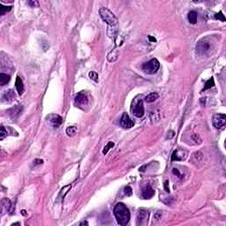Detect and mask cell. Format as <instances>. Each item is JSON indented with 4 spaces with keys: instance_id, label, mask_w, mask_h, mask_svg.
<instances>
[{
    "instance_id": "1",
    "label": "cell",
    "mask_w": 226,
    "mask_h": 226,
    "mask_svg": "<svg viewBox=\"0 0 226 226\" xmlns=\"http://www.w3.org/2000/svg\"><path fill=\"white\" fill-rule=\"evenodd\" d=\"M113 213L119 225H126L129 223L130 218H131V214L126 204L122 202H119L115 206Z\"/></svg>"
},
{
    "instance_id": "2",
    "label": "cell",
    "mask_w": 226,
    "mask_h": 226,
    "mask_svg": "<svg viewBox=\"0 0 226 226\" xmlns=\"http://www.w3.org/2000/svg\"><path fill=\"white\" fill-rule=\"evenodd\" d=\"M99 14H100L102 20L107 23L110 27H114L118 24V19L114 15V13L108 8L101 7L99 9Z\"/></svg>"
},
{
    "instance_id": "3",
    "label": "cell",
    "mask_w": 226,
    "mask_h": 226,
    "mask_svg": "<svg viewBox=\"0 0 226 226\" xmlns=\"http://www.w3.org/2000/svg\"><path fill=\"white\" fill-rule=\"evenodd\" d=\"M142 71L147 74H155L160 68V63L156 58H152L142 65Z\"/></svg>"
},
{
    "instance_id": "4",
    "label": "cell",
    "mask_w": 226,
    "mask_h": 226,
    "mask_svg": "<svg viewBox=\"0 0 226 226\" xmlns=\"http://www.w3.org/2000/svg\"><path fill=\"white\" fill-rule=\"evenodd\" d=\"M131 111H132L133 115L137 118H141L144 116L145 110H144V106L142 103V100L138 99V96L133 102V104L131 107Z\"/></svg>"
},
{
    "instance_id": "5",
    "label": "cell",
    "mask_w": 226,
    "mask_h": 226,
    "mask_svg": "<svg viewBox=\"0 0 226 226\" xmlns=\"http://www.w3.org/2000/svg\"><path fill=\"white\" fill-rule=\"evenodd\" d=\"M211 48H212L211 42L204 38L198 42L196 45V51L199 55L204 56V55L208 54L211 51Z\"/></svg>"
},
{
    "instance_id": "6",
    "label": "cell",
    "mask_w": 226,
    "mask_h": 226,
    "mask_svg": "<svg viewBox=\"0 0 226 226\" xmlns=\"http://www.w3.org/2000/svg\"><path fill=\"white\" fill-rule=\"evenodd\" d=\"M149 219V211L146 208H140L137 215V225H146Z\"/></svg>"
},
{
    "instance_id": "7",
    "label": "cell",
    "mask_w": 226,
    "mask_h": 226,
    "mask_svg": "<svg viewBox=\"0 0 226 226\" xmlns=\"http://www.w3.org/2000/svg\"><path fill=\"white\" fill-rule=\"evenodd\" d=\"M183 140H185V142L188 145H199L201 143V139L197 133H186L185 136H183Z\"/></svg>"
},
{
    "instance_id": "8",
    "label": "cell",
    "mask_w": 226,
    "mask_h": 226,
    "mask_svg": "<svg viewBox=\"0 0 226 226\" xmlns=\"http://www.w3.org/2000/svg\"><path fill=\"white\" fill-rule=\"evenodd\" d=\"M212 123L216 129H224L226 125L225 114H216L212 118Z\"/></svg>"
},
{
    "instance_id": "9",
    "label": "cell",
    "mask_w": 226,
    "mask_h": 226,
    "mask_svg": "<svg viewBox=\"0 0 226 226\" xmlns=\"http://www.w3.org/2000/svg\"><path fill=\"white\" fill-rule=\"evenodd\" d=\"M74 101H75L76 105L81 109H84L86 106L88 105V96L86 95L85 92L81 91L79 92L78 94H76L75 97H74Z\"/></svg>"
},
{
    "instance_id": "10",
    "label": "cell",
    "mask_w": 226,
    "mask_h": 226,
    "mask_svg": "<svg viewBox=\"0 0 226 226\" xmlns=\"http://www.w3.org/2000/svg\"><path fill=\"white\" fill-rule=\"evenodd\" d=\"M46 119L50 122V125L53 127H58L63 122L62 117L57 114H50L47 116Z\"/></svg>"
},
{
    "instance_id": "11",
    "label": "cell",
    "mask_w": 226,
    "mask_h": 226,
    "mask_svg": "<svg viewBox=\"0 0 226 226\" xmlns=\"http://www.w3.org/2000/svg\"><path fill=\"white\" fill-rule=\"evenodd\" d=\"M120 126L125 129H130L134 126V122L127 113H124L120 119Z\"/></svg>"
},
{
    "instance_id": "12",
    "label": "cell",
    "mask_w": 226,
    "mask_h": 226,
    "mask_svg": "<svg viewBox=\"0 0 226 226\" xmlns=\"http://www.w3.org/2000/svg\"><path fill=\"white\" fill-rule=\"evenodd\" d=\"M22 110H23V108H22L21 105H16V106H14V107L9 109V110H7V113H8V115L10 116L11 119H16L21 114Z\"/></svg>"
},
{
    "instance_id": "13",
    "label": "cell",
    "mask_w": 226,
    "mask_h": 226,
    "mask_svg": "<svg viewBox=\"0 0 226 226\" xmlns=\"http://www.w3.org/2000/svg\"><path fill=\"white\" fill-rule=\"evenodd\" d=\"M187 157V152L183 149H176L172 155V161H185Z\"/></svg>"
},
{
    "instance_id": "14",
    "label": "cell",
    "mask_w": 226,
    "mask_h": 226,
    "mask_svg": "<svg viewBox=\"0 0 226 226\" xmlns=\"http://www.w3.org/2000/svg\"><path fill=\"white\" fill-rule=\"evenodd\" d=\"M141 195L144 199H151L155 195V191L151 187V186L148 185L145 187H143V189L141 191Z\"/></svg>"
},
{
    "instance_id": "15",
    "label": "cell",
    "mask_w": 226,
    "mask_h": 226,
    "mask_svg": "<svg viewBox=\"0 0 226 226\" xmlns=\"http://www.w3.org/2000/svg\"><path fill=\"white\" fill-rule=\"evenodd\" d=\"M119 57V50L117 48H114L113 50H111L109 52V54L107 56V60L110 63H114L118 60Z\"/></svg>"
},
{
    "instance_id": "16",
    "label": "cell",
    "mask_w": 226,
    "mask_h": 226,
    "mask_svg": "<svg viewBox=\"0 0 226 226\" xmlns=\"http://www.w3.org/2000/svg\"><path fill=\"white\" fill-rule=\"evenodd\" d=\"M11 207H12V203L9 199H7V198L3 199L1 201V214L3 215L4 212L9 211Z\"/></svg>"
},
{
    "instance_id": "17",
    "label": "cell",
    "mask_w": 226,
    "mask_h": 226,
    "mask_svg": "<svg viewBox=\"0 0 226 226\" xmlns=\"http://www.w3.org/2000/svg\"><path fill=\"white\" fill-rule=\"evenodd\" d=\"M15 87L17 89V92L20 96H21L23 94L24 91V85H23V81L21 80V78L20 76L16 77V82H15Z\"/></svg>"
},
{
    "instance_id": "18",
    "label": "cell",
    "mask_w": 226,
    "mask_h": 226,
    "mask_svg": "<svg viewBox=\"0 0 226 226\" xmlns=\"http://www.w3.org/2000/svg\"><path fill=\"white\" fill-rule=\"evenodd\" d=\"M187 19L191 24H196L197 19H198V13L195 11H191V12H189V13L187 15Z\"/></svg>"
},
{
    "instance_id": "19",
    "label": "cell",
    "mask_w": 226,
    "mask_h": 226,
    "mask_svg": "<svg viewBox=\"0 0 226 226\" xmlns=\"http://www.w3.org/2000/svg\"><path fill=\"white\" fill-rule=\"evenodd\" d=\"M4 99L7 101V102H11L13 99H15V94H14V91L13 89H9L7 91L4 92V96H3Z\"/></svg>"
},
{
    "instance_id": "20",
    "label": "cell",
    "mask_w": 226,
    "mask_h": 226,
    "mask_svg": "<svg viewBox=\"0 0 226 226\" xmlns=\"http://www.w3.org/2000/svg\"><path fill=\"white\" fill-rule=\"evenodd\" d=\"M202 153H201V151H197V152H195V153H194L193 155H192V162L194 163H200L201 160V158H202Z\"/></svg>"
},
{
    "instance_id": "21",
    "label": "cell",
    "mask_w": 226,
    "mask_h": 226,
    "mask_svg": "<svg viewBox=\"0 0 226 226\" xmlns=\"http://www.w3.org/2000/svg\"><path fill=\"white\" fill-rule=\"evenodd\" d=\"M11 80V77L8 74H5L4 73H1L0 74V85L1 86H4L6 85Z\"/></svg>"
},
{
    "instance_id": "22",
    "label": "cell",
    "mask_w": 226,
    "mask_h": 226,
    "mask_svg": "<svg viewBox=\"0 0 226 226\" xmlns=\"http://www.w3.org/2000/svg\"><path fill=\"white\" fill-rule=\"evenodd\" d=\"M159 98V95L155 92H153V93H150L149 95H148L146 97H145V102H153L155 100H157Z\"/></svg>"
},
{
    "instance_id": "23",
    "label": "cell",
    "mask_w": 226,
    "mask_h": 226,
    "mask_svg": "<svg viewBox=\"0 0 226 226\" xmlns=\"http://www.w3.org/2000/svg\"><path fill=\"white\" fill-rule=\"evenodd\" d=\"M77 133V127L76 126H69L66 128V134L68 136H71V137H74Z\"/></svg>"
},
{
    "instance_id": "24",
    "label": "cell",
    "mask_w": 226,
    "mask_h": 226,
    "mask_svg": "<svg viewBox=\"0 0 226 226\" xmlns=\"http://www.w3.org/2000/svg\"><path fill=\"white\" fill-rule=\"evenodd\" d=\"M214 86H215V80H214L213 78H210V79H209L208 80H207V82L205 83V87H204L203 90L209 89V88H211L214 87Z\"/></svg>"
},
{
    "instance_id": "25",
    "label": "cell",
    "mask_w": 226,
    "mask_h": 226,
    "mask_svg": "<svg viewBox=\"0 0 226 226\" xmlns=\"http://www.w3.org/2000/svg\"><path fill=\"white\" fill-rule=\"evenodd\" d=\"M114 146H115L114 142H112V141H109V142H108V144L104 147V149H103V150H102V154H103V155H106V154L109 152V150H110L111 148H113Z\"/></svg>"
},
{
    "instance_id": "26",
    "label": "cell",
    "mask_w": 226,
    "mask_h": 226,
    "mask_svg": "<svg viewBox=\"0 0 226 226\" xmlns=\"http://www.w3.org/2000/svg\"><path fill=\"white\" fill-rule=\"evenodd\" d=\"M12 6H4V5H0V14L1 15H4L5 14V13L7 12H10L12 10Z\"/></svg>"
},
{
    "instance_id": "27",
    "label": "cell",
    "mask_w": 226,
    "mask_h": 226,
    "mask_svg": "<svg viewBox=\"0 0 226 226\" xmlns=\"http://www.w3.org/2000/svg\"><path fill=\"white\" fill-rule=\"evenodd\" d=\"M43 160H42V159H35L34 161H33V163H32V166H31V168H34V167H36V166H38V165H41V164H43Z\"/></svg>"
},
{
    "instance_id": "28",
    "label": "cell",
    "mask_w": 226,
    "mask_h": 226,
    "mask_svg": "<svg viewBox=\"0 0 226 226\" xmlns=\"http://www.w3.org/2000/svg\"><path fill=\"white\" fill-rule=\"evenodd\" d=\"M215 18L216 19V20H219V21H225V15L223 14V13L222 12H219V13H216L215 14Z\"/></svg>"
},
{
    "instance_id": "29",
    "label": "cell",
    "mask_w": 226,
    "mask_h": 226,
    "mask_svg": "<svg viewBox=\"0 0 226 226\" xmlns=\"http://www.w3.org/2000/svg\"><path fill=\"white\" fill-rule=\"evenodd\" d=\"M88 76H89V78L92 80H94V81H96V82H97L98 81V74L96 73V72H90L89 74H88Z\"/></svg>"
},
{
    "instance_id": "30",
    "label": "cell",
    "mask_w": 226,
    "mask_h": 226,
    "mask_svg": "<svg viewBox=\"0 0 226 226\" xmlns=\"http://www.w3.org/2000/svg\"><path fill=\"white\" fill-rule=\"evenodd\" d=\"M27 4L30 6V7H39V2L38 1H27Z\"/></svg>"
},
{
    "instance_id": "31",
    "label": "cell",
    "mask_w": 226,
    "mask_h": 226,
    "mask_svg": "<svg viewBox=\"0 0 226 226\" xmlns=\"http://www.w3.org/2000/svg\"><path fill=\"white\" fill-rule=\"evenodd\" d=\"M7 135V131H5L4 126H1V133H0V140H3Z\"/></svg>"
},
{
    "instance_id": "32",
    "label": "cell",
    "mask_w": 226,
    "mask_h": 226,
    "mask_svg": "<svg viewBox=\"0 0 226 226\" xmlns=\"http://www.w3.org/2000/svg\"><path fill=\"white\" fill-rule=\"evenodd\" d=\"M124 192H125V194L127 195V196H131L133 194V190H132V188L130 186H126Z\"/></svg>"
},
{
    "instance_id": "33",
    "label": "cell",
    "mask_w": 226,
    "mask_h": 226,
    "mask_svg": "<svg viewBox=\"0 0 226 226\" xmlns=\"http://www.w3.org/2000/svg\"><path fill=\"white\" fill-rule=\"evenodd\" d=\"M164 188H165V190H166V192H167V193H170V188H169V181H168V180H166V181L164 182Z\"/></svg>"
},
{
    "instance_id": "34",
    "label": "cell",
    "mask_w": 226,
    "mask_h": 226,
    "mask_svg": "<svg viewBox=\"0 0 226 226\" xmlns=\"http://www.w3.org/2000/svg\"><path fill=\"white\" fill-rule=\"evenodd\" d=\"M148 38H149V40L150 42H153V43H155V42H156V39H155V37L151 36V35H148Z\"/></svg>"
},
{
    "instance_id": "35",
    "label": "cell",
    "mask_w": 226,
    "mask_h": 226,
    "mask_svg": "<svg viewBox=\"0 0 226 226\" xmlns=\"http://www.w3.org/2000/svg\"><path fill=\"white\" fill-rule=\"evenodd\" d=\"M172 172H173V173H174L175 175H177V176H179V177L181 176V175H180V173H179V172H178V170H177V169H173V171H172Z\"/></svg>"
},
{
    "instance_id": "36",
    "label": "cell",
    "mask_w": 226,
    "mask_h": 226,
    "mask_svg": "<svg viewBox=\"0 0 226 226\" xmlns=\"http://www.w3.org/2000/svg\"><path fill=\"white\" fill-rule=\"evenodd\" d=\"M80 225H88V223L87 221H83L80 224Z\"/></svg>"
}]
</instances>
